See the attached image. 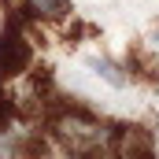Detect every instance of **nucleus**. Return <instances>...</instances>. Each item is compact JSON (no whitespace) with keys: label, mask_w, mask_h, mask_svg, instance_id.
I'll return each instance as SVG.
<instances>
[{"label":"nucleus","mask_w":159,"mask_h":159,"mask_svg":"<svg viewBox=\"0 0 159 159\" xmlns=\"http://www.w3.org/2000/svg\"><path fill=\"white\" fill-rule=\"evenodd\" d=\"M48 133H52V141H56L63 152H78V156H89V152H115V148H119V126L96 119L93 111H81V107L59 111L56 119L48 122Z\"/></svg>","instance_id":"nucleus-1"},{"label":"nucleus","mask_w":159,"mask_h":159,"mask_svg":"<svg viewBox=\"0 0 159 159\" xmlns=\"http://www.w3.org/2000/svg\"><path fill=\"white\" fill-rule=\"evenodd\" d=\"M26 59H30V48L15 30L7 37H0V74H19L26 67Z\"/></svg>","instance_id":"nucleus-3"},{"label":"nucleus","mask_w":159,"mask_h":159,"mask_svg":"<svg viewBox=\"0 0 159 159\" xmlns=\"http://www.w3.org/2000/svg\"><path fill=\"white\" fill-rule=\"evenodd\" d=\"M22 7L41 19V22H63V19H70V0H22Z\"/></svg>","instance_id":"nucleus-4"},{"label":"nucleus","mask_w":159,"mask_h":159,"mask_svg":"<svg viewBox=\"0 0 159 159\" xmlns=\"http://www.w3.org/2000/svg\"><path fill=\"white\" fill-rule=\"evenodd\" d=\"M85 70L93 74L96 81H104L107 89H115V93H122V89H129L133 85V67H122V63H115L111 56H100V52H93V56H85Z\"/></svg>","instance_id":"nucleus-2"}]
</instances>
